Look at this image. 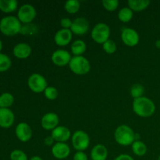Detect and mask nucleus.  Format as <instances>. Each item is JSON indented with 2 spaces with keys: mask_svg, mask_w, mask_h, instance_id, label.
Segmentation results:
<instances>
[{
  "mask_svg": "<svg viewBox=\"0 0 160 160\" xmlns=\"http://www.w3.org/2000/svg\"><path fill=\"white\" fill-rule=\"evenodd\" d=\"M132 108L136 115L143 118L150 117L156 111V105L154 102L145 96L134 99Z\"/></svg>",
  "mask_w": 160,
  "mask_h": 160,
  "instance_id": "1",
  "label": "nucleus"
},
{
  "mask_svg": "<svg viewBox=\"0 0 160 160\" xmlns=\"http://www.w3.org/2000/svg\"><path fill=\"white\" fill-rule=\"evenodd\" d=\"M116 142L121 146H129L136 141V134L134 130L127 124L117 127L114 132Z\"/></svg>",
  "mask_w": 160,
  "mask_h": 160,
  "instance_id": "2",
  "label": "nucleus"
},
{
  "mask_svg": "<svg viewBox=\"0 0 160 160\" xmlns=\"http://www.w3.org/2000/svg\"><path fill=\"white\" fill-rule=\"evenodd\" d=\"M22 24L17 17L6 16L0 20V31L6 36H14L20 34Z\"/></svg>",
  "mask_w": 160,
  "mask_h": 160,
  "instance_id": "3",
  "label": "nucleus"
},
{
  "mask_svg": "<svg viewBox=\"0 0 160 160\" xmlns=\"http://www.w3.org/2000/svg\"><path fill=\"white\" fill-rule=\"evenodd\" d=\"M70 70L74 74L78 76H84L88 73L91 70V63L88 59L83 56H72L69 63Z\"/></svg>",
  "mask_w": 160,
  "mask_h": 160,
  "instance_id": "4",
  "label": "nucleus"
},
{
  "mask_svg": "<svg viewBox=\"0 0 160 160\" xmlns=\"http://www.w3.org/2000/svg\"><path fill=\"white\" fill-rule=\"evenodd\" d=\"M111 34L110 28L106 23H98L94 26L91 31L92 40L97 44H104L109 39Z\"/></svg>",
  "mask_w": 160,
  "mask_h": 160,
  "instance_id": "5",
  "label": "nucleus"
},
{
  "mask_svg": "<svg viewBox=\"0 0 160 160\" xmlns=\"http://www.w3.org/2000/svg\"><path fill=\"white\" fill-rule=\"evenodd\" d=\"M71 143L77 152H84L90 145V138L85 131L78 130L72 134Z\"/></svg>",
  "mask_w": 160,
  "mask_h": 160,
  "instance_id": "6",
  "label": "nucleus"
},
{
  "mask_svg": "<svg viewBox=\"0 0 160 160\" xmlns=\"http://www.w3.org/2000/svg\"><path fill=\"white\" fill-rule=\"evenodd\" d=\"M28 85L30 90L36 94L44 92L48 86L45 77L38 73H34L30 75L28 80Z\"/></svg>",
  "mask_w": 160,
  "mask_h": 160,
  "instance_id": "7",
  "label": "nucleus"
},
{
  "mask_svg": "<svg viewBox=\"0 0 160 160\" xmlns=\"http://www.w3.org/2000/svg\"><path fill=\"white\" fill-rule=\"evenodd\" d=\"M37 17V11L34 6L31 4H23L19 8L17 18L21 23H31Z\"/></svg>",
  "mask_w": 160,
  "mask_h": 160,
  "instance_id": "8",
  "label": "nucleus"
},
{
  "mask_svg": "<svg viewBox=\"0 0 160 160\" xmlns=\"http://www.w3.org/2000/svg\"><path fill=\"white\" fill-rule=\"evenodd\" d=\"M120 38L125 45L128 47H134L139 43L140 36L136 30L131 28H125L122 30Z\"/></svg>",
  "mask_w": 160,
  "mask_h": 160,
  "instance_id": "9",
  "label": "nucleus"
},
{
  "mask_svg": "<svg viewBox=\"0 0 160 160\" xmlns=\"http://www.w3.org/2000/svg\"><path fill=\"white\" fill-rule=\"evenodd\" d=\"M89 29H90V23L88 20L84 17H77L73 20L70 31H72L73 34L81 36L87 34Z\"/></svg>",
  "mask_w": 160,
  "mask_h": 160,
  "instance_id": "10",
  "label": "nucleus"
},
{
  "mask_svg": "<svg viewBox=\"0 0 160 160\" xmlns=\"http://www.w3.org/2000/svg\"><path fill=\"white\" fill-rule=\"evenodd\" d=\"M71 59V54L65 49L56 50L53 52L51 56L52 62L57 67H65L69 65Z\"/></svg>",
  "mask_w": 160,
  "mask_h": 160,
  "instance_id": "11",
  "label": "nucleus"
},
{
  "mask_svg": "<svg viewBox=\"0 0 160 160\" xmlns=\"http://www.w3.org/2000/svg\"><path fill=\"white\" fill-rule=\"evenodd\" d=\"M59 118L55 112H49L44 114L41 119V126L46 131H53L59 126Z\"/></svg>",
  "mask_w": 160,
  "mask_h": 160,
  "instance_id": "12",
  "label": "nucleus"
},
{
  "mask_svg": "<svg viewBox=\"0 0 160 160\" xmlns=\"http://www.w3.org/2000/svg\"><path fill=\"white\" fill-rule=\"evenodd\" d=\"M15 134L21 142H28L32 138V129L28 123L21 122L15 128Z\"/></svg>",
  "mask_w": 160,
  "mask_h": 160,
  "instance_id": "13",
  "label": "nucleus"
},
{
  "mask_svg": "<svg viewBox=\"0 0 160 160\" xmlns=\"http://www.w3.org/2000/svg\"><path fill=\"white\" fill-rule=\"evenodd\" d=\"M70 152L71 150L68 144L62 143V142H56L51 149L53 157L59 160L68 158V156L70 155Z\"/></svg>",
  "mask_w": 160,
  "mask_h": 160,
  "instance_id": "14",
  "label": "nucleus"
},
{
  "mask_svg": "<svg viewBox=\"0 0 160 160\" xmlns=\"http://www.w3.org/2000/svg\"><path fill=\"white\" fill-rule=\"evenodd\" d=\"M51 136L56 142L67 143V141L71 138V132L68 128L65 126H59L51 131Z\"/></svg>",
  "mask_w": 160,
  "mask_h": 160,
  "instance_id": "15",
  "label": "nucleus"
},
{
  "mask_svg": "<svg viewBox=\"0 0 160 160\" xmlns=\"http://www.w3.org/2000/svg\"><path fill=\"white\" fill-rule=\"evenodd\" d=\"M73 33L70 29H59L56 31L54 36V42L58 46L64 47L68 45L71 42Z\"/></svg>",
  "mask_w": 160,
  "mask_h": 160,
  "instance_id": "16",
  "label": "nucleus"
},
{
  "mask_svg": "<svg viewBox=\"0 0 160 160\" xmlns=\"http://www.w3.org/2000/svg\"><path fill=\"white\" fill-rule=\"evenodd\" d=\"M15 115L10 109L0 108V127L2 128H9L13 125Z\"/></svg>",
  "mask_w": 160,
  "mask_h": 160,
  "instance_id": "17",
  "label": "nucleus"
},
{
  "mask_svg": "<svg viewBox=\"0 0 160 160\" xmlns=\"http://www.w3.org/2000/svg\"><path fill=\"white\" fill-rule=\"evenodd\" d=\"M32 48L31 45L25 42H20L17 44L12 49V53L14 56L17 59H28L31 54Z\"/></svg>",
  "mask_w": 160,
  "mask_h": 160,
  "instance_id": "18",
  "label": "nucleus"
},
{
  "mask_svg": "<svg viewBox=\"0 0 160 160\" xmlns=\"http://www.w3.org/2000/svg\"><path fill=\"white\" fill-rule=\"evenodd\" d=\"M90 156L92 160H106L108 157L107 148L102 144H97L91 150Z\"/></svg>",
  "mask_w": 160,
  "mask_h": 160,
  "instance_id": "19",
  "label": "nucleus"
},
{
  "mask_svg": "<svg viewBox=\"0 0 160 160\" xmlns=\"http://www.w3.org/2000/svg\"><path fill=\"white\" fill-rule=\"evenodd\" d=\"M70 50L73 56H82L87 50V45L84 41L81 39H77L74 42H72Z\"/></svg>",
  "mask_w": 160,
  "mask_h": 160,
  "instance_id": "20",
  "label": "nucleus"
},
{
  "mask_svg": "<svg viewBox=\"0 0 160 160\" xmlns=\"http://www.w3.org/2000/svg\"><path fill=\"white\" fill-rule=\"evenodd\" d=\"M150 1L148 0H129L128 6L133 12H142L149 6Z\"/></svg>",
  "mask_w": 160,
  "mask_h": 160,
  "instance_id": "21",
  "label": "nucleus"
},
{
  "mask_svg": "<svg viewBox=\"0 0 160 160\" xmlns=\"http://www.w3.org/2000/svg\"><path fill=\"white\" fill-rule=\"evenodd\" d=\"M18 2L17 0H0V10L5 13H9L17 10Z\"/></svg>",
  "mask_w": 160,
  "mask_h": 160,
  "instance_id": "22",
  "label": "nucleus"
},
{
  "mask_svg": "<svg viewBox=\"0 0 160 160\" xmlns=\"http://www.w3.org/2000/svg\"><path fill=\"white\" fill-rule=\"evenodd\" d=\"M131 149H132L133 153L139 157L144 156L147 152L146 145L140 140L134 141V143L131 145Z\"/></svg>",
  "mask_w": 160,
  "mask_h": 160,
  "instance_id": "23",
  "label": "nucleus"
},
{
  "mask_svg": "<svg viewBox=\"0 0 160 160\" xmlns=\"http://www.w3.org/2000/svg\"><path fill=\"white\" fill-rule=\"evenodd\" d=\"M117 17H118L119 20L122 23H128L132 20L134 17V12L128 6H126L119 10Z\"/></svg>",
  "mask_w": 160,
  "mask_h": 160,
  "instance_id": "24",
  "label": "nucleus"
},
{
  "mask_svg": "<svg viewBox=\"0 0 160 160\" xmlns=\"http://www.w3.org/2000/svg\"><path fill=\"white\" fill-rule=\"evenodd\" d=\"M14 102L13 95L9 92H4L0 95V108L9 109Z\"/></svg>",
  "mask_w": 160,
  "mask_h": 160,
  "instance_id": "25",
  "label": "nucleus"
},
{
  "mask_svg": "<svg viewBox=\"0 0 160 160\" xmlns=\"http://www.w3.org/2000/svg\"><path fill=\"white\" fill-rule=\"evenodd\" d=\"M64 9L68 13L75 14L81 9V3L78 0H69L65 2Z\"/></svg>",
  "mask_w": 160,
  "mask_h": 160,
  "instance_id": "26",
  "label": "nucleus"
},
{
  "mask_svg": "<svg viewBox=\"0 0 160 160\" xmlns=\"http://www.w3.org/2000/svg\"><path fill=\"white\" fill-rule=\"evenodd\" d=\"M144 92H145V88L141 84H133L131 88V90H130V94L134 99L143 96Z\"/></svg>",
  "mask_w": 160,
  "mask_h": 160,
  "instance_id": "27",
  "label": "nucleus"
},
{
  "mask_svg": "<svg viewBox=\"0 0 160 160\" xmlns=\"http://www.w3.org/2000/svg\"><path fill=\"white\" fill-rule=\"evenodd\" d=\"M12 66L11 59L4 53L0 52V72H6Z\"/></svg>",
  "mask_w": 160,
  "mask_h": 160,
  "instance_id": "28",
  "label": "nucleus"
},
{
  "mask_svg": "<svg viewBox=\"0 0 160 160\" xmlns=\"http://www.w3.org/2000/svg\"><path fill=\"white\" fill-rule=\"evenodd\" d=\"M102 49L107 54H113L117 52V45L114 41L109 39L104 44H102Z\"/></svg>",
  "mask_w": 160,
  "mask_h": 160,
  "instance_id": "29",
  "label": "nucleus"
},
{
  "mask_svg": "<svg viewBox=\"0 0 160 160\" xmlns=\"http://www.w3.org/2000/svg\"><path fill=\"white\" fill-rule=\"evenodd\" d=\"M38 33V28L34 23H28V24L22 25L20 34H26V35H33Z\"/></svg>",
  "mask_w": 160,
  "mask_h": 160,
  "instance_id": "30",
  "label": "nucleus"
},
{
  "mask_svg": "<svg viewBox=\"0 0 160 160\" xmlns=\"http://www.w3.org/2000/svg\"><path fill=\"white\" fill-rule=\"evenodd\" d=\"M102 3L104 9L109 12H113L117 10L120 4L118 0H103Z\"/></svg>",
  "mask_w": 160,
  "mask_h": 160,
  "instance_id": "31",
  "label": "nucleus"
},
{
  "mask_svg": "<svg viewBox=\"0 0 160 160\" xmlns=\"http://www.w3.org/2000/svg\"><path fill=\"white\" fill-rule=\"evenodd\" d=\"M43 93L45 98L48 100H50V101L56 99L58 97V95H59L58 90L53 86H48Z\"/></svg>",
  "mask_w": 160,
  "mask_h": 160,
  "instance_id": "32",
  "label": "nucleus"
},
{
  "mask_svg": "<svg viewBox=\"0 0 160 160\" xmlns=\"http://www.w3.org/2000/svg\"><path fill=\"white\" fill-rule=\"evenodd\" d=\"M10 160H28V156L20 149H15L10 153Z\"/></svg>",
  "mask_w": 160,
  "mask_h": 160,
  "instance_id": "33",
  "label": "nucleus"
},
{
  "mask_svg": "<svg viewBox=\"0 0 160 160\" xmlns=\"http://www.w3.org/2000/svg\"><path fill=\"white\" fill-rule=\"evenodd\" d=\"M73 23V20L68 17H63L60 20V26L62 29H70Z\"/></svg>",
  "mask_w": 160,
  "mask_h": 160,
  "instance_id": "34",
  "label": "nucleus"
},
{
  "mask_svg": "<svg viewBox=\"0 0 160 160\" xmlns=\"http://www.w3.org/2000/svg\"><path fill=\"white\" fill-rule=\"evenodd\" d=\"M73 160H88V158L84 152H76Z\"/></svg>",
  "mask_w": 160,
  "mask_h": 160,
  "instance_id": "35",
  "label": "nucleus"
},
{
  "mask_svg": "<svg viewBox=\"0 0 160 160\" xmlns=\"http://www.w3.org/2000/svg\"><path fill=\"white\" fill-rule=\"evenodd\" d=\"M44 143H45V145H46V146L52 147L53 145H54V144L56 143V142H55L54 139L52 138V137L50 135V136H47V137L45 138V140H44Z\"/></svg>",
  "mask_w": 160,
  "mask_h": 160,
  "instance_id": "36",
  "label": "nucleus"
},
{
  "mask_svg": "<svg viewBox=\"0 0 160 160\" xmlns=\"http://www.w3.org/2000/svg\"><path fill=\"white\" fill-rule=\"evenodd\" d=\"M114 160H134L132 156L128 154H120L115 158Z\"/></svg>",
  "mask_w": 160,
  "mask_h": 160,
  "instance_id": "37",
  "label": "nucleus"
},
{
  "mask_svg": "<svg viewBox=\"0 0 160 160\" xmlns=\"http://www.w3.org/2000/svg\"><path fill=\"white\" fill-rule=\"evenodd\" d=\"M29 160H43L41 156H32V157Z\"/></svg>",
  "mask_w": 160,
  "mask_h": 160,
  "instance_id": "38",
  "label": "nucleus"
},
{
  "mask_svg": "<svg viewBox=\"0 0 160 160\" xmlns=\"http://www.w3.org/2000/svg\"><path fill=\"white\" fill-rule=\"evenodd\" d=\"M156 48H160V39L159 40H157L156 42Z\"/></svg>",
  "mask_w": 160,
  "mask_h": 160,
  "instance_id": "39",
  "label": "nucleus"
},
{
  "mask_svg": "<svg viewBox=\"0 0 160 160\" xmlns=\"http://www.w3.org/2000/svg\"><path fill=\"white\" fill-rule=\"evenodd\" d=\"M2 40L0 39V52L2 51Z\"/></svg>",
  "mask_w": 160,
  "mask_h": 160,
  "instance_id": "40",
  "label": "nucleus"
},
{
  "mask_svg": "<svg viewBox=\"0 0 160 160\" xmlns=\"http://www.w3.org/2000/svg\"><path fill=\"white\" fill-rule=\"evenodd\" d=\"M157 160H160V156H159V158H158V159Z\"/></svg>",
  "mask_w": 160,
  "mask_h": 160,
  "instance_id": "41",
  "label": "nucleus"
}]
</instances>
